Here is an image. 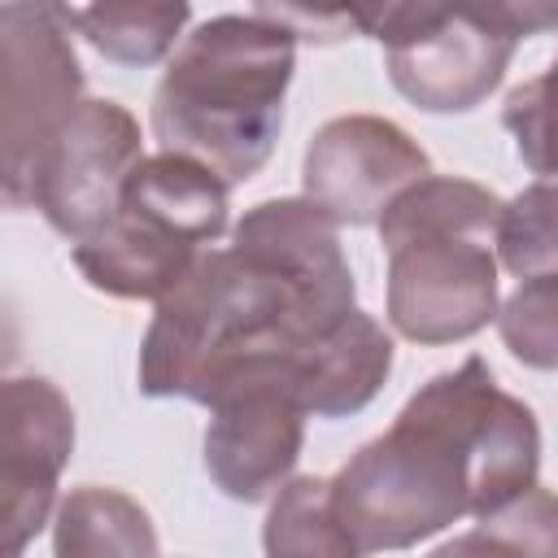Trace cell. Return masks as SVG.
<instances>
[{
    "mask_svg": "<svg viewBox=\"0 0 558 558\" xmlns=\"http://www.w3.org/2000/svg\"><path fill=\"white\" fill-rule=\"evenodd\" d=\"M506 201L475 179L427 174L375 222L388 253V323L414 344L471 340L497 318Z\"/></svg>",
    "mask_w": 558,
    "mask_h": 558,
    "instance_id": "obj_4",
    "label": "cell"
},
{
    "mask_svg": "<svg viewBox=\"0 0 558 558\" xmlns=\"http://www.w3.org/2000/svg\"><path fill=\"white\" fill-rule=\"evenodd\" d=\"M501 344L532 371H558V270L523 275L497 310Z\"/></svg>",
    "mask_w": 558,
    "mask_h": 558,
    "instance_id": "obj_18",
    "label": "cell"
},
{
    "mask_svg": "<svg viewBox=\"0 0 558 558\" xmlns=\"http://www.w3.org/2000/svg\"><path fill=\"white\" fill-rule=\"evenodd\" d=\"M497 257L519 279L558 270V174H541L514 201H506Z\"/></svg>",
    "mask_w": 558,
    "mask_h": 558,
    "instance_id": "obj_16",
    "label": "cell"
},
{
    "mask_svg": "<svg viewBox=\"0 0 558 558\" xmlns=\"http://www.w3.org/2000/svg\"><path fill=\"white\" fill-rule=\"evenodd\" d=\"M432 174L427 153L388 118L344 113L314 131L301 183L314 205H323L340 227H371L384 209L418 179Z\"/></svg>",
    "mask_w": 558,
    "mask_h": 558,
    "instance_id": "obj_10",
    "label": "cell"
},
{
    "mask_svg": "<svg viewBox=\"0 0 558 558\" xmlns=\"http://www.w3.org/2000/svg\"><path fill=\"white\" fill-rule=\"evenodd\" d=\"M375 39L392 87L423 113L484 105L519 44L488 0H388Z\"/></svg>",
    "mask_w": 558,
    "mask_h": 558,
    "instance_id": "obj_6",
    "label": "cell"
},
{
    "mask_svg": "<svg viewBox=\"0 0 558 558\" xmlns=\"http://www.w3.org/2000/svg\"><path fill=\"white\" fill-rule=\"evenodd\" d=\"M353 296L340 222L310 196L262 201L231 227V244L205 248L157 301L140 344V392L205 405L214 379L248 353L292 366L357 310Z\"/></svg>",
    "mask_w": 558,
    "mask_h": 558,
    "instance_id": "obj_1",
    "label": "cell"
},
{
    "mask_svg": "<svg viewBox=\"0 0 558 558\" xmlns=\"http://www.w3.org/2000/svg\"><path fill=\"white\" fill-rule=\"evenodd\" d=\"M388 0H253V13L305 44H340L375 35Z\"/></svg>",
    "mask_w": 558,
    "mask_h": 558,
    "instance_id": "obj_20",
    "label": "cell"
},
{
    "mask_svg": "<svg viewBox=\"0 0 558 558\" xmlns=\"http://www.w3.org/2000/svg\"><path fill=\"white\" fill-rule=\"evenodd\" d=\"M541 427L488 362L432 375L336 475L331 506L357 554L410 549L436 532L484 519L536 484Z\"/></svg>",
    "mask_w": 558,
    "mask_h": 558,
    "instance_id": "obj_2",
    "label": "cell"
},
{
    "mask_svg": "<svg viewBox=\"0 0 558 558\" xmlns=\"http://www.w3.org/2000/svg\"><path fill=\"white\" fill-rule=\"evenodd\" d=\"M192 0H87L78 35L113 65H157L183 35Z\"/></svg>",
    "mask_w": 558,
    "mask_h": 558,
    "instance_id": "obj_13",
    "label": "cell"
},
{
    "mask_svg": "<svg viewBox=\"0 0 558 558\" xmlns=\"http://www.w3.org/2000/svg\"><path fill=\"white\" fill-rule=\"evenodd\" d=\"M57 532L52 545L61 558H87V554H157V532L148 523V510L100 484L74 488L57 506Z\"/></svg>",
    "mask_w": 558,
    "mask_h": 558,
    "instance_id": "obj_14",
    "label": "cell"
},
{
    "mask_svg": "<svg viewBox=\"0 0 558 558\" xmlns=\"http://www.w3.org/2000/svg\"><path fill=\"white\" fill-rule=\"evenodd\" d=\"M205 471L231 501L279 493L305 445V401L279 353H248L205 397Z\"/></svg>",
    "mask_w": 558,
    "mask_h": 558,
    "instance_id": "obj_7",
    "label": "cell"
},
{
    "mask_svg": "<svg viewBox=\"0 0 558 558\" xmlns=\"http://www.w3.org/2000/svg\"><path fill=\"white\" fill-rule=\"evenodd\" d=\"M266 554L275 558H305V554H327V558H353V541L336 519L331 506V480L323 475H296L279 488L266 514L262 532Z\"/></svg>",
    "mask_w": 558,
    "mask_h": 558,
    "instance_id": "obj_15",
    "label": "cell"
},
{
    "mask_svg": "<svg viewBox=\"0 0 558 558\" xmlns=\"http://www.w3.org/2000/svg\"><path fill=\"white\" fill-rule=\"evenodd\" d=\"M140 161L144 148L131 109L118 100H83L44 148L26 209H39L57 235L78 244L113 218Z\"/></svg>",
    "mask_w": 558,
    "mask_h": 558,
    "instance_id": "obj_9",
    "label": "cell"
},
{
    "mask_svg": "<svg viewBox=\"0 0 558 558\" xmlns=\"http://www.w3.org/2000/svg\"><path fill=\"white\" fill-rule=\"evenodd\" d=\"M296 70V39L266 22L222 13L174 48L153 92V135L161 148L218 170L231 187L248 183L275 153L283 100Z\"/></svg>",
    "mask_w": 558,
    "mask_h": 558,
    "instance_id": "obj_3",
    "label": "cell"
},
{
    "mask_svg": "<svg viewBox=\"0 0 558 558\" xmlns=\"http://www.w3.org/2000/svg\"><path fill=\"white\" fill-rule=\"evenodd\" d=\"M488 4L501 13V22H506L519 39L545 35V31L558 26V0H488Z\"/></svg>",
    "mask_w": 558,
    "mask_h": 558,
    "instance_id": "obj_21",
    "label": "cell"
},
{
    "mask_svg": "<svg viewBox=\"0 0 558 558\" xmlns=\"http://www.w3.org/2000/svg\"><path fill=\"white\" fill-rule=\"evenodd\" d=\"M74 453V410L57 384L13 375L0 392V549L17 558L48 523Z\"/></svg>",
    "mask_w": 558,
    "mask_h": 558,
    "instance_id": "obj_11",
    "label": "cell"
},
{
    "mask_svg": "<svg viewBox=\"0 0 558 558\" xmlns=\"http://www.w3.org/2000/svg\"><path fill=\"white\" fill-rule=\"evenodd\" d=\"M471 549H501V554H558V493L532 484L493 514L475 519V527L440 554H471Z\"/></svg>",
    "mask_w": 558,
    "mask_h": 558,
    "instance_id": "obj_17",
    "label": "cell"
},
{
    "mask_svg": "<svg viewBox=\"0 0 558 558\" xmlns=\"http://www.w3.org/2000/svg\"><path fill=\"white\" fill-rule=\"evenodd\" d=\"M392 371V336L362 310H353L336 331L310 344L296 362V388L314 418H344L375 401Z\"/></svg>",
    "mask_w": 558,
    "mask_h": 558,
    "instance_id": "obj_12",
    "label": "cell"
},
{
    "mask_svg": "<svg viewBox=\"0 0 558 558\" xmlns=\"http://www.w3.org/2000/svg\"><path fill=\"white\" fill-rule=\"evenodd\" d=\"M501 126L514 135V153L532 174H558V57L506 96Z\"/></svg>",
    "mask_w": 558,
    "mask_h": 558,
    "instance_id": "obj_19",
    "label": "cell"
},
{
    "mask_svg": "<svg viewBox=\"0 0 558 558\" xmlns=\"http://www.w3.org/2000/svg\"><path fill=\"white\" fill-rule=\"evenodd\" d=\"M227 192L231 183L196 157H144L113 218L74 244L78 275L118 301H161L227 231Z\"/></svg>",
    "mask_w": 558,
    "mask_h": 558,
    "instance_id": "obj_5",
    "label": "cell"
},
{
    "mask_svg": "<svg viewBox=\"0 0 558 558\" xmlns=\"http://www.w3.org/2000/svg\"><path fill=\"white\" fill-rule=\"evenodd\" d=\"M74 9L65 0L4 4V201L31 205V179L52 135L83 105V65L74 52Z\"/></svg>",
    "mask_w": 558,
    "mask_h": 558,
    "instance_id": "obj_8",
    "label": "cell"
}]
</instances>
